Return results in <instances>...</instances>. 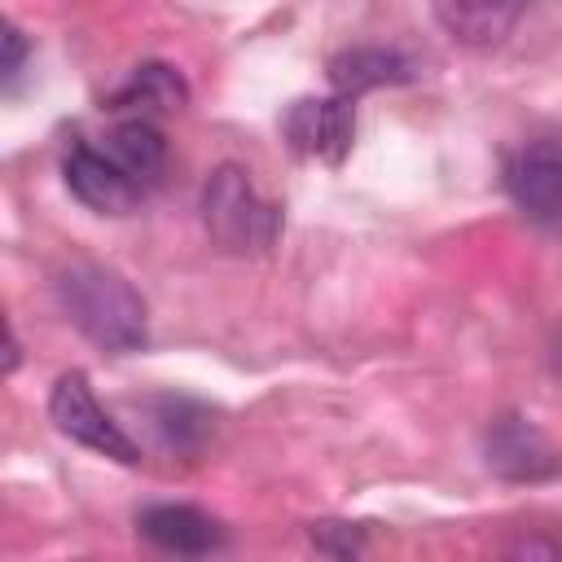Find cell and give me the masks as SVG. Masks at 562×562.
<instances>
[{"mask_svg": "<svg viewBox=\"0 0 562 562\" xmlns=\"http://www.w3.org/2000/svg\"><path fill=\"white\" fill-rule=\"evenodd\" d=\"M61 312L105 351H140L145 347V299L101 263H66L53 281Z\"/></svg>", "mask_w": 562, "mask_h": 562, "instance_id": "obj_1", "label": "cell"}, {"mask_svg": "<svg viewBox=\"0 0 562 562\" xmlns=\"http://www.w3.org/2000/svg\"><path fill=\"white\" fill-rule=\"evenodd\" d=\"M202 224L211 233V241L220 250H233V255H255V250H268L281 233V206L263 202L250 184V176L233 162L215 167L202 184Z\"/></svg>", "mask_w": 562, "mask_h": 562, "instance_id": "obj_2", "label": "cell"}, {"mask_svg": "<svg viewBox=\"0 0 562 562\" xmlns=\"http://www.w3.org/2000/svg\"><path fill=\"white\" fill-rule=\"evenodd\" d=\"M48 417H53V426L66 439H75V443H83V448H92V452H101V457H110L119 465H136L140 461V448L97 404V395L88 386V373H79V369L61 373L53 382V391H48Z\"/></svg>", "mask_w": 562, "mask_h": 562, "instance_id": "obj_3", "label": "cell"}, {"mask_svg": "<svg viewBox=\"0 0 562 562\" xmlns=\"http://www.w3.org/2000/svg\"><path fill=\"white\" fill-rule=\"evenodd\" d=\"M281 132L294 154L338 167L356 140V97H299L281 114Z\"/></svg>", "mask_w": 562, "mask_h": 562, "instance_id": "obj_4", "label": "cell"}, {"mask_svg": "<svg viewBox=\"0 0 562 562\" xmlns=\"http://www.w3.org/2000/svg\"><path fill=\"white\" fill-rule=\"evenodd\" d=\"M505 189L514 206L536 224H562V145L527 140L505 162Z\"/></svg>", "mask_w": 562, "mask_h": 562, "instance_id": "obj_5", "label": "cell"}, {"mask_svg": "<svg viewBox=\"0 0 562 562\" xmlns=\"http://www.w3.org/2000/svg\"><path fill=\"white\" fill-rule=\"evenodd\" d=\"M483 452H487V465L514 483H536V479H549L562 470V452L518 413H505L487 426Z\"/></svg>", "mask_w": 562, "mask_h": 562, "instance_id": "obj_6", "label": "cell"}, {"mask_svg": "<svg viewBox=\"0 0 562 562\" xmlns=\"http://www.w3.org/2000/svg\"><path fill=\"white\" fill-rule=\"evenodd\" d=\"M61 176H66V189L101 215H127L145 198V189L105 149H92V145H75L61 162Z\"/></svg>", "mask_w": 562, "mask_h": 562, "instance_id": "obj_7", "label": "cell"}, {"mask_svg": "<svg viewBox=\"0 0 562 562\" xmlns=\"http://www.w3.org/2000/svg\"><path fill=\"white\" fill-rule=\"evenodd\" d=\"M136 527L154 549L176 553V558H202V553L224 549V527L198 505H176V501L149 505L136 514Z\"/></svg>", "mask_w": 562, "mask_h": 562, "instance_id": "obj_8", "label": "cell"}, {"mask_svg": "<svg viewBox=\"0 0 562 562\" xmlns=\"http://www.w3.org/2000/svg\"><path fill=\"white\" fill-rule=\"evenodd\" d=\"M430 13L452 44L492 48L518 26L527 0H430Z\"/></svg>", "mask_w": 562, "mask_h": 562, "instance_id": "obj_9", "label": "cell"}, {"mask_svg": "<svg viewBox=\"0 0 562 562\" xmlns=\"http://www.w3.org/2000/svg\"><path fill=\"white\" fill-rule=\"evenodd\" d=\"M413 79V61L400 48H382V44H356L329 57V83L342 97H360L369 88L382 83H408Z\"/></svg>", "mask_w": 562, "mask_h": 562, "instance_id": "obj_10", "label": "cell"}, {"mask_svg": "<svg viewBox=\"0 0 562 562\" xmlns=\"http://www.w3.org/2000/svg\"><path fill=\"white\" fill-rule=\"evenodd\" d=\"M184 101H189V88H184L180 70H171L167 61H140L132 70V79L110 97V110L132 114V119H145V114L180 110Z\"/></svg>", "mask_w": 562, "mask_h": 562, "instance_id": "obj_11", "label": "cell"}, {"mask_svg": "<svg viewBox=\"0 0 562 562\" xmlns=\"http://www.w3.org/2000/svg\"><path fill=\"white\" fill-rule=\"evenodd\" d=\"M105 154H110L140 189H149V184L162 176V167H167V136H162L149 119H123V123L105 136Z\"/></svg>", "mask_w": 562, "mask_h": 562, "instance_id": "obj_12", "label": "cell"}, {"mask_svg": "<svg viewBox=\"0 0 562 562\" xmlns=\"http://www.w3.org/2000/svg\"><path fill=\"white\" fill-rule=\"evenodd\" d=\"M154 422L171 448H193L206 435V408H198L193 400H180V395L154 400Z\"/></svg>", "mask_w": 562, "mask_h": 562, "instance_id": "obj_13", "label": "cell"}, {"mask_svg": "<svg viewBox=\"0 0 562 562\" xmlns=\"http://www.w3.org/2000/svg\"><path fill=\"white\" fill-rule=\"evenodd\" d=\"M312 544L321 553H334V558H356L364 549V531L351 527V522H316L312 527Z\"/></svg>", "mask_w": 562, "mask_h": 562, "instance_id": "obj_14", "label": "cell"}, {"mask_svg": "<svg viewBox=\"0 0 562 562\" xmlns=\"http://www.w3.org/2000/svg\"><path fill=\"white\" fill-rule=\"evenodd\" d=\"M22 57H26V40H22V31H18V26H4V83L18 79Z\"/></svg>", "mask_w": 562, "mask_h": 562, "instance_id": "obj_15", "label": "cell"}]
</instances>
